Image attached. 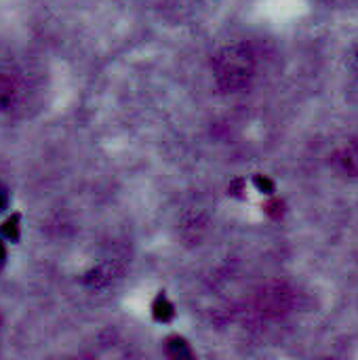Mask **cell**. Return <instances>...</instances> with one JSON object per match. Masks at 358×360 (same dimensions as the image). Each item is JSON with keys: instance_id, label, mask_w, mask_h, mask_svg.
<instances>
[{"instance_id": "cell-6", "label": "cell", "mask_w": 358, "mask_h": 360, "mask_svg": "<svg viewBox=\"0 0 358 360\" xmlns=\"http://www.w3.org/2000/svg\"><path fill=\"white\" fill-rule=\"evenodd\" d=\"M4 259H6V249H4V245H2V240H0V268H2V264H4Z\"/></svg>"}, {"instance_id": "cell-5", "label": "cell", "mask_w": 358, "mask_h": 360, "mask_svg": "<svg viewBox=\"0 0 358 360\" xmlns=\"http://www.w3.org/2000/svg\"><path fill=\"white\" fill-rule=\"evenodd\" d=\"M8 200H11V196H8V190L0 184V213L2 211H6V207H8Z\"/></svg>"}, {"instance_id": "cell-2", "label": "cell", "mask_w": 358, "mask_h": 360, "mask_svg": "<svg viewBox=\"0 0 358 360\" xmlns=\"http://www.w3.org/2000/svg\"><path fill=\"white\" fill-rule=\"evenodd\" d=\"M289 306H291V293H289L283 285H276V287L266 289V291L262 293L260 308H262L264 314L279 316V314H283Z\"/></svg>"}, {"instance_id": "cell-4", "label": "cell", "mask_w": 358, "mask_h": 360, "mask_svg": "<svg viewBox=\"0 0 358 360\" xmlns=\"http://www.w3.org/2000/svg\"><path fill=\"white\" fill-rule=\"evenodd\" d=\"M13 97H15V84L8 76L0 72V110L8 108L13 103Z\"/></svg>"}, {"instance_id": "cell-3", "label": "cell", "mask_w": 358, "mask_h": 360, "mask_svg": "<svg viewBox=\"0 0 358 360\" xmlns=\"http://www.w3.org/2000/svg\"><path fill=\"white\" fill-rule=\"evenodd\" d=\"M333 165L340 173L344 175H358V141H352L348 146H344L340 152H335L333 156Z\"/></svg>"}, {"instance_id": "cell-1", "label": "cell", "mask_w": 358, "mask_h": 360, "mask_svg": "<svg viewBox=\"0 0 358 360\" xmlns=\"http://www.w3.org/2000/svg\"><path fill=\"white\" fill-rule=\"evenodd\" d=\"M213 74L224 91L245 89L255 74V55L251 46L245 42L224 46L213 59Z\"/></svg>"}]
</instances>
